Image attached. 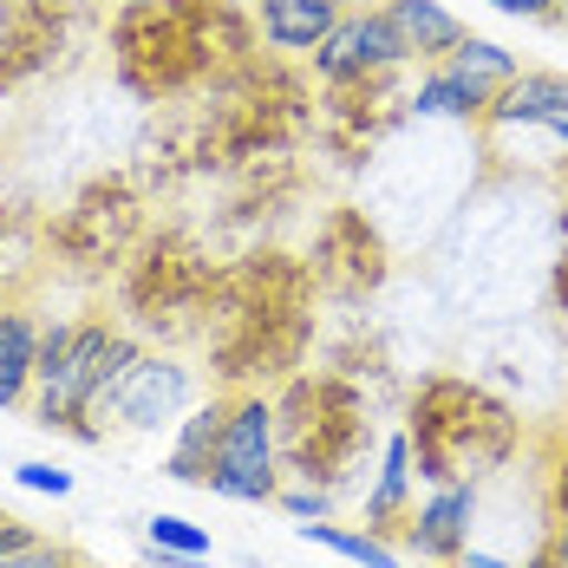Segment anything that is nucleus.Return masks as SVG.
Wrapping results in <instances>:
<instances>
[{
    "mask_svg": "<svg viewBox=\"0 0 568 568\" xmlns=\"http://www.w3.org/2000/svg\"><path fill=\"white\" fill-rule=\"evenodd\" d=\"M203 341H210L216 379L235 393L301 373V359L314 346V275H307V262L287 248L235 255L216 282Z\"/></svg>",
    "mask_w": 568,
    "mask_h": 568,
    "instance_id": "1",
    "label": "nucleus"
},
{
    "mask_svg": "<svg viewBox=\"0 0 568 568\" xmlns=\"http://www.w3.org/2000/svg\"><path fill=\"white\" fill-rule=\"evenodd\" d=\"M255 53H262L255 13H242L235 0H158V7H118L112 20V72L144 105L216 85Z\"/></svg>",
    "mask_w": 568,
    "mask_h": 568,
    "instance_id": "2",
    "label": "nucleus"
},
{
    "mask_svg": "<svg viewBox=\"0 0 568 568\" xmlns=\"http://www.w3.org/2000/svg\"><path fill=\"white\" fill-rule=\"evenodd\" d=\"M405 445H412V477H425V484H477V477L504 470L523 452V418L490 386L457 379V373H432L412 393Z\"/></svg>",
    "mask_w": 568,
    "mask_h": 568,
    "instance_id": "3",
    "label": "nucleus"
},
{
    "mask_svg": "<svg viewBox=\"0 0 568 568\" xmlns=\"http://www.w3.org/2000/svg\"><path fill=\"white\" fill-rule=\"evenodd\" d=\"M366 452H373L366 393L346 373H334V366L287 373L282 393H275V457H282L287 477L334 490L346 470L366 464Z\"/></svg>",
    "mask_w": 568,
    "mask_h": 568,
    "instance_id": "4",
    "label": "nucleus"
},
{
    "mask_svg": "<svg viewBox=\"0 0 568 568\" xmlns=\"http://www.w3.org/2000/svg\"><path fill=\"white\" fill-rule=\"evenodd\" d=\"M144 346L131 341V334H118L105 314H92V321H53V327H40V366H33V398H27V412H33V425H47V432H72V438H99V398L118 386V373L138 359Z\"/></svg>",
    "mask_w": 568,
    "mask_h": 568,
    "instance_id": "5",
    "label": "nucleus"
},
{
    "mask_svg": "<svg viewBox=\"0 0 568 568\" xmlns=\"http://www.w3.org/2000/svg\"><path fill=\"white\" fill-rule=\"evenodd\" d=\"M216 282H223V262L196 235H183V229L144 235L124 255V314L158 334H203Z\"/></svg>",
    "mask_w": 568,
    "mask_h": 568,
    "instance_id": "6",
    "label": "nucleus"
},
{
    "mask_svg": "<svg viewBox=\"0 0 568 568\" xmlns=\"http://www.w3.org/2000/svg\"><path fill=\"white\" fill-rule=\"evenodd\" d=\"M144 242V203L131 190V176H99L85 183L65 216L53 223V255L79 275H99V268H124V255Z\"/></svg>",
    "mask_w": 568,
    "mask_h": 568,
    "instance_id": "7",
    "label": "nucleus"
},
{
    "mask_svg": "<svg viewBox=\"0 0 568 568\" xmlns=\"http://www.w3.org/2000/svg\"><path fill=\"white\" fill-rule=\"evenodd\" d=\"M412 85H405V65L393 72H359V79H327L314 92V144L341 164H359L398 118H412Z\"/></svg>",
    "mask_w": 568,
    "mask_h": 568,
    "instance_id": "8",
    "label": "nucleus"
},
{
    "mask_svg": "<svg viewBox=\"0 0 568 568\" xmlns=\"http://www.w3.org/2000/svg\"><path fill=\"white\" fill-rule=\"evenodd\" d=\"M229 504H275L282 490V457H275V398L262 386L248 393H229V418L223 438H216V464H210V484Z\"/></svg>",
    "mask_w": 568,
    "mask_h": 568,
    "instance_id": "9",
    "label": "nucleus"
},
{
    "mask_svg": "<svg viewBox=\"0 0 568 568\" xmlns=\"http://www.w3.org/2000/svg\"><path fill=\"white\" fill-rule=\"evenodd\" d=\"M307 275H314V294H327V301H366L393 275V248L359 203H334L314 229Z\"/></svg>",
    "mask_w": 568,
    "mask_h": 568,
    "instance_id": "10",
    "label": "nucleus"
},
{
    "mask_svg": "<svg viewBox=\"0 0 568 568\" xmlns=\"http://www.w3.org/2000/svg\"><path fill=\"white\" fill-rule=\"evenodd\" d=\"M85 0H0V92L53 72L72 47V20Z\"/></svg>",
    "mask_w": 568,
    "mask_h": 568,
    "instance_id": "11",
    "label": "nucleus"
},
{
    "mask_svg": "<svg viewBox=\"0 0 568 568\" xmlns=\"http://www.w3.org/2000/svg\"><path fill=\"white\" fill-rule=\"evenodd\" d=\"M190 398H196V373H190L183 359L138 353V359L118 373L112 393L99 398V418L112 412L118 425H131V432H158V425H176V418L190 412Z\"/></svg>",
    "mask_w": 568,
    "mask_h": 568,
    "instance_id": "12",
    "label": "nucleus"
},
{
    "mask_svg": "<svg viewBox=\"0 0 568 568\" xmlns=\"http://www.w3.org/2000/svg\"><path fill=\"white\" fill-rule=\"evenodd\" d=\"M393 65H412V53H405V40H398V27H393L386 7H346L341 27L307 53L314 85H327V79H359V72H393Z\"/></svg>",
    "mask_w": 568,
    "mask_h": 568,
    "instance_id": "13",
    "label": "nucleus"
},
{
    "mask_svg": "<svg viewBox=\"0 0 568 568\" xmlns=\"http://www.w3.org/2000/svg\"><path fill=\"white\" fill-rule=\"evenodd\" d=\"M470 523H477V484H432V497L405 510L398 536L418 562H457L470 549Z\"/></svg>",
    "mask_w": 568,
    "mask_h": 568,
    "instance_id": "14",
    "label": "nucleus"
},
{
    "mask_svg": "<svg viewBox=\"0 0 568 568\" xmlns=\"http://www.w3.org/2000/svg\"><path fill=\"white\" fill-rule=\"evenodd\" d=\"M353 0H255V33L262 47L282 59H307L334 27Z\"/></svg>",
    "mask_w": 568,
    "mask_h": 568,
    "instance_id": "15",
    "label": "nucleus"
},
{
    "mask_svg": "<svg viewBox=\"0 0 568 568\" xmlns=\"http://www.w3.org/2000/svg\"><path fill=\"white\" fill-rule=\"evenodd\" d=\"M568 112V72H549V65H523L510 85L490 92L484 105V131H523V124H549V118Z\"/></svg>",
    "mask_w": 568,
    "mask_h": 568,
    "instance_id": "16",
    "label": "nucleus"
},
{
    "mask_svg": "<svg viewBox=\"0 0 568 568\" xmlns=\"http://www.w3.org/2000/svg\"><path fill=\"white\" fill-rule=\"evenodd\" d=\"M33 366H40V314L0 301V412H20L33 398Z\"/></svg>",
    "mask_w": 568,
    "mask_h": 568,
    "instance_id": "17",
    "label": "nucleus"
},
{
    "mask_svg": "<svg viewBox=\"0 0 568 568\" xmlns=\"http://www.w3.org/2000/svg\"><path fill=\"white\" fill-rule=\"evenodd\" d=\"M386 13H393V27H398V40H405V53H412V65L452 59V47L470 33L445 0H386Z\"/></svg>",
    "mask_w": 568,
    "mask_h": 568,
    "instance_id": "18",
    "label": "nucleus"
},
{
    "mask_svg": "<svg viewBox=\"0 0 568 568\" xmlns=\"http://www.w3.org/2000/svg\"><path fill=\"white\" fill-rule=\"evenodd\" d=\"M229 418V393H210L203 405H190L176 418V445H171V470L176 484H210V464H216V438H223Z\"/></svg>",
    "mask_w": 568,
    "mask_h": 568,
    "instance_id": "19",
    "label": "nucleus"
},
{
    "mask_svg": "<svg viewBox=\"0 0 568 568\" xmlns=\"http://www.w3.org/2000/svg\"><path fill=\"white\" fill-rule=\"evenodd\" d=\"M405 105H412V118H452V124H484V105H490V92H484V85H470V79H457L452 65H425Z\"/></svg>",
    "mask_w": 568,
    "mask_h": 568,
    "instance_id": "20",
    "label": "nucleus"
},
{
    "mask_svg": "<svg viewBox=\"0 0 568 568\" xmlns=\"http://www.w3.org/2000/svg\"><path fill=\"white\" fill-rule=\"evenodd\" d=\"M405 510H412V445H405V432H393L386 452H379V477L366 490V529L386 536V529L405 523Z\"/></svg>",
    "mask_w": 568,
    "mask_h": 568,
    "instance_id": "21",
    "label": "nucleus"
},
{
    "mask_svg": "<svg viewBox=\"0 0 568 568\" xmlns=\"http://www.w3.org/2000/svg\"><path fill=\"white\" fill-rule=\"evenodd\" d=\"M438 65H452L457 79H470V85H484V92H497V85H510L516 72V53L510 47H497V40H484V33H464L452 47V59H438Z\"/></svg>",
    "mask_w": 568,
    "mask_h": 568,
    "instance_id": "22",
    "label": "nucleus"
},
{
    "mask_svg": "<svg viewBox=\"0 0 568 568\" xmlns=\"http://www.w3.org/2000/svg\"><path fill=\"white\" fill-rule=\"evenodd\" d=\"M301 542H321V549H334V556H346V562L359 568H398V549L386 542V536H373V529H341V523H301Z\"/></svg>",
    "mask_w": 568,
    "mask_h": 568,
    "instance_id": "23",
    "label": "nucleus"
},
{
    "mask_svg": "<svg viewBox=\"0 0 568 568\" xmlns=\"http://www.w3.org/2000/svg\"><path fill=\"white\" fill-rule=\"evenodd\" d=\"M144 536H151V549H164V556H190V562L210 556V529H196V523H183V516H151Z\"/></svg>",
    "mask_w": 568,
    "mask_h": 568,
    "instance_id": "24",
    "label": "nucleus"
},
{
    "mask_svg": "<svg viewBox=\"0 0 568 568\" xmlns=\"http://www.w3.org/2000/svg\"><path fill=\"white\" fill-rule=\"evenodd\" d=\"M13 477H20V490H33V497H72V470H59V464H47V457L20 464Z\"/></svg>",
    "mask_w": 568,
    "mask_h": 568,
    "instance_id": "25",
    "label": "nucleus"
},
{
    "mask_svg": "<svg viewBox=\"0 0 568 568\" xmlns=\"http://www.w3.org/2000/svg\"><path fill=\"white\" fill-rule=\"evenodd\" d=\"M542 497H549V523H568V438L542 464Z\"/></svg>",
    "mask_w": 568,
    "mask_h": 568,
    "instance_id": "26",
    "label": "nucleus"
},
{
    "mask_svg": "<svg viewBox=\"0 0 568 568\" xmlns=\"http://www.w3.org/2000/svg\"><path fill=\"white\" fill-rule=\"evenodd\" d=\"M275 504L287 516H301V523H321V516L334 510V490H321V484H301V490H275Z\"/></svg>",
    "mask_w": 568,
    "mask_h": 568,
    "instance_id": "27",
    "label": "nucleus"
},
{
    "mask_svg": "<svg viewBox=\"0 0 568 568\" xmlns=\"http://www.w3.org/2000/svg\"><path fill=\"white\" fill-rule=\"evenodd\" d=\"M0 568H79L72 562V549H59V542H27V549H13V556H0Z\"/></svg>",
    "mask_w": 568,
    "mask_h": 568,
    "instance_id": "28",
    "label": "nucleus"
},
{
    "mask_svg": "<svg viewBox=\"0 0 568 568\" xmlns=\"http://www.w3.org/2000/svg\"><path fill=\"white\" fill-rule=\"evenodd\" d=\"M529 568H568V523H549V536H542V549H536Z\"/></svg>",
    "mask_w": 568,
    "mask_h": 568,
    "instance_id": "29",
    "label": "nucleus"
},
{
    "mask_svg": "<svg viewBox=\"0 0 568 568\" xmlns=\"http://www.w3.org/2000/svg\"><path fill=\"white\" fill-rule=\"evenodd\" d=\"M497 13H510V20H556V7L562 0H490Z\"/></svg>",
    "mask_w": 568,
    "mask_h": 568,
    "instance_id": "30",
    "label": "nucleus"
},
{
    "mask_svg": "<svg viewBox=\"0 0 568 568\" xmlns=\"http://www.w3.org/2000/svg\"><path fill=\"white\" fill-rule=\"evenodd\" d=\"M549 307L562 314V327H568V248L556 255V268H549Z\"/></svg>",
    "mask_w": 568,
    "mask_h": 568,
    "instance_id": "31",
    "label": "nucleus"
},
{
    "mask_svg": "<svg viewBox=\"0 0 568 568\" xmlns=\"http://www.w3.org/2000/svg\"><path fill=\"white\" fill-rule=\"evenodd\" d=\"M27 542H33V529H27L20 516L0 510V556H13V549H27Z\"/></svg>",
    "mask_w": 568,
    "mask_h": 568,
    "instance_id": "32",
    "label": "nucleus"
},
{
    "mask_svg": "<svg viewBox=\"0 0 568 568\" xmlns=\"http://www.w3.org/2000/svg\"><path fill=\"white\" fill-rule=\"evenodd\" d=\"M457 568H510V562H504V556H484V549H464Z\"/></svg>",
    "mask_w": 568,
    "mask_h": 568,
    "instance_id": "33",
    "label": "nucleus"
},
{
    "mask_svg": "<svg viewBox=\"0 0 568 568\" xmlns=\"http://www.w3.org/2000/svg\"><path fill=\"white\" fill-rule=\"evenodd\" d=\"M542 131H549V138H556V144H562V151H568V112H562V118H549Z\"/></svg>",
    "mask_w": 568,
    "mask_h": 568,
    "instance_id": "34",
    "label": "nucleus"
},
{
    "mask_svg": "<svg viewBox=\"0 0 568 568\" xmlns=\"http://www.w3.org/2000/svg\"><path fill=\"white\" fill-rule=\"evenodd\" d=\"M158 568H190V556H164V549H158Z\"/></svg>",
    "mask_w": 568,
    "mask_h": 568,
    "instance_id": "35",
    "label": "nucleus"
},
{
    "mask_svg": "<svg viewBox=\"0 0 568 568\" xmlns=\"http://www.w3.org/2000/svg\"><path fill=\"white\" fill-rule=\"evenodd\" d=\"M549 27H562V33H568V0L556 7V20H549Z\"/></svg>",
    "mask_w": 568,
    "mask_h": 568,
    "instance_id": "36",
    "label": "nucleus"
},
{
    "mask_svg": "<svg viewBox=\"0 0 568 568\" xmlns=\"http://www.w3.org/2000/svg\"><path fill=\"white\" fill-rule=\"evenodd\" d=\"M124 7H158V0H124Z\"/></svg>",
    "mask_w": 568,
    "mask_h": 568,
    "instance_id": "37",
    "label": "nucleus"
},
{
    "mask_svg": "<svg viewBox=\"0 0 568 568\" xmlns=\"http://www.w3.org/2000/svg\"><path fill=\"white\" fill-rule=\"evenodd\" d=\"M562 242H568V210H562Z\"/></svg>",
    "mask_w": 568,
    "mask_h": 568,
    "instance_id": "38",
    "label": "nucleus"
},
{
    "mask_svg": "<svg viewBox=\"0 0 568 568\" xmlns=\"http://www.w3.org/2000/svg\"><path fill=\"white\" fill-rule=\"evenodd\" d=\"M425 568H452V562H425Z\"/></svg>",
    "mask_w": 568,
    "mask_h": 568,
    "instance_id": "39",
    "label": "nucleus"
}]
</instances>
